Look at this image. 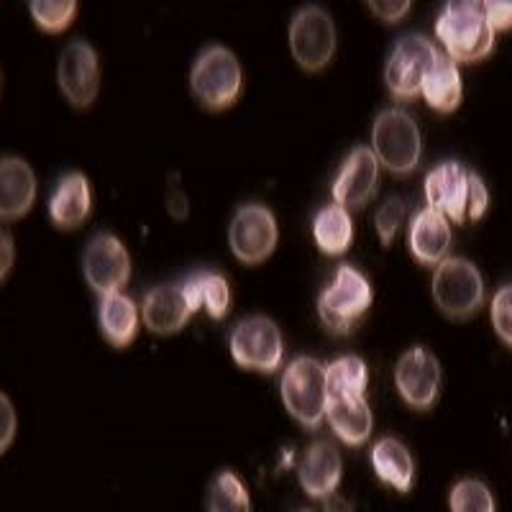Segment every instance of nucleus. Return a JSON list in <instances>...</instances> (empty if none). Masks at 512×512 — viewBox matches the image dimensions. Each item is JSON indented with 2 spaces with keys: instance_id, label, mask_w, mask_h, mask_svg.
<instances>
[{
  "instance_id": "obj_14",
  "label": "nucleus",
  "mask_w": 512,
  "mask_h": 512,
  "mask_svg": "<svg viewBox=\"0 0 512 512\" xmlns=\"http://www.w3.org/2000/svg\"><path fill=\"white\" fill-rule=\"evenodd\" d=\"M443 372L436 354L425 346H413L397 359L395 387L405 405L413 410H431L441 395Z\"/></svg>"
},
{
  "instance_id": "obj_1",
  "label": "nucleus",
  "mask_w": 512,
  "mask_h": 512,
  "mask_svg": "<svg viewBox=\"0 0 512 512\" xmlns=\"http://www.w3.org/2000/svg\"><path fill=\"white\" fill-rule=\"evenodd\" d=\"M423 192L428 208L438 210L448 218V223L456 226L479 221L489 208V190L482 177L456 159L436 164L425 175Z\"/></svg>"
},
{
  "instance_id": "obj_9",
  "label": "nucleus",
  "mask_w": 512,
  "mask_h": 512,
  "mask_svg": "<svg viewBox=\"0 0 512 512\" xmlns=\"http://www.w3.org/2000/svg\"><path fill=\"white\" fill-rule=\"evenodd\" d=\"M287 41H290L292 59L300 70L310 72V75L323 72L333 62L338 47V31L331 13L315 3L303 6L292 16Z\"/></svg>"
},
{
  "instance_id": "obj_29",
  "label": "nucleus",
  "mask_w": 512,
  "mask_h": 512,
  "mask_svg": "<svg viewBox=\"0 0 512 512\" xmlns=\"http://www.w3.org/2000/svg\"><path fill=\"white\" fill-rule=\"evenodd\" d=\"M31 21L44 34H64L75 24L77 0H29Z\"/></svg>"
},
{
  "instance_id": "obj_7",
  "label": "nucleus",
  "mask_w": 512,
  "mask_h": 512,
  "mask_svg": "<svg viewBox=\"0 0 512 512\" xmlns=\"http://www.w3.org/2000/svg\"><path fill=\"white\" fill-rule=\"evenodd\" d=\"M433 303L448 320H469L482 310L484 290L482 272L477 264L461 256H448L438 267H433Z\"/></svg>"
},
{
  "instance_id": "obj_36",
  "label": "nucleus",
  "mask_w": 512,
  "mask_h": 512,
  "mask_svg": "<svg viewBox=\"0 0 512 512\" xmlns=\"http://www.w3.org/2000/svg\"><path fill=\"white\" fill-rule=\"evenodd\" d=\"M13 264H16V241L6 228L0 226V285L8 280Z\"/></svg>"
},
{
  "instance_id": "obj_2",
  "label": "nucleus",
  "mask_w": 512,
  "mask_h": 512,
  "mask_svg": "<svg viewBox=\"0 0 512 512\" xmlns=\"http://www.w3.org/2000/svg\"><path fill=\"white\" fill-rule=\"evenodd\" d=\"M436 36L443 52L456 64H474L495 49L497 31L489 24L482 0H446L436 18Z\"/></svg>"
},
{
  "instance_id": "obj_35",
  "label": "nucleus",
  "mask_w": 512,
  "mask_h": 512,
  "mask_svg": "<svg viewBox=\"0 0 512 512\" xmlns=\"http://www.w3.org/2000/svg\"><path fill=\"white\" fill-rule=\"evenodd\" d=\"M482 8L487 13L489 24L495 31L512 29V0H482Z\"/></svg>"
},
{
  "instance_id": "obj_33",
  "label": "nucleus",
  "mask_w": 512,
  "mask_h": 512,
  "mask_svg": "<svg viewBox=\"0 0 512 512\" xmlns=\"http://www.w3.org/2000/svg\"><path fill=\"white\" fill-rule=\"evenodd\" d=\"M18 431V413L11 397L0 392V456L6 454L8 448L16 441Z\"/></svg>"
},
{
  "instance_id": "obj_26",
  "label": "nucleus",
  "mask_w": 512,
  "mask_h": 512,
  "mask_svg": "<svg viewBox=\"0 0 512 512\" xmlns=\"http://www.w3.org/2000/svg\"><path fill=\"white\" fill-rule=\"evenodd\" d=\"M313 241L326 256H344L354 244V218L344 205L331 203L313 218Z\"/></svg>"
},
{
  "instance_id": "obj_28",
  "label": "nucleus",
  "mask_w": 512,
  "mask_h": 512,
  "mask_svg": "<svg viewBox=\"0 0 512 512\" xmlns=\"http://www.w3.org/2000/svg\"><path fill=\"white\" fill-rule=\"evenodd\" d=\"M208 512H251V497L236 472H221L208 487Z\"/></svg>"
},
{
  "instance_id": "obj_3",
  "label": "nucleus",
  "mask_w": 512,
  "mask_h": 512,
  "mask_svg": "<svg viewBox=\"0 0 512 512\" xmlns=\"http://www.w3.org/2000/svg\"><path fill=\"white\" fill-rule=\"evenodd\" d=\"M374 303V290L367 274L351 264H341L331 282L318 295L320 326L331 336H349L356 331Z\"/></svg>"
},
{
  "instance_id": "obj_13",
  "label": "nucleus",
  "mask_w": 512,
  "mask_h": 512,
  "mask_svg": "<svg viewBox=\"0 0 512 512\" xmlns=\"http://www.w3.org/2000/svg\"><path fill=\"white\" fill-rule=\"evenodd\" d=\"M82 277L98 295L123 292L131 280V256L113 233H95L82 249Z\"/></svg>"
},
{
  "instance_id": "obj_15",
  "label": "nucleus",
  "mask_w": 512,
  "mask_h": 512,
  "mask_svg": "<svg viewBox=\"0 0 512 512\" xmlns=\"http://www.w3.org/2000/svg\"><path fill=\"white\" fill-rule=\"evenodd\" d=\"M379 187V162L369 146H354L331 185L333 203L361 210L372 203Z\"/></svg>"
},
{
  "instance_id": "obj_30",
  "label": "nucleus",
  "mask_w": 512,
  "mask_h": 512,
  "mask_svg": "<svg viewBox=\"0 0 512 512\" xmlns=\"http://www.w3.org/2000/svg\"><path fill=\"white\" fill-rule=\"evenodd\" d=\"M451 512H497L495 495L482 479H459L448 492Z\"/></svg>"
},
{
  "instance_id": "obj_20",
  "label": "nucleus",
  "mask_w": 512,
  "mask_h": 512,
  "mask_svg": "<svg viewBox=\"0 0 512 512\" xmlns=\"http://www.w3.org/2000/svg\"><path fill=\"white\" fill-rule=\"evenodd\" d=\"M192 318L190 303L180 285H159L146 292L141 303V323L157 336H175Z\"/></svg>"
},
{
  "instance_id": "obj_24",
  "label": "nucleus",
  "mask_w": 512,
  "mask_h": 512,
  "mask_svg": "<svg viewBox=\"0 0 512 512\" xmlns=\"http://www.w3.org/2000/svg\"><path fill=\"white\" fill-rule=\"evenodd\" d=\"M182 290H185L192 315L203 310V313H208V318L223 320L231 310V285L221 272L203 269V272L190 274L182 282Z\"/></svg>"
},
{
  "instance_id": "obj_37",
  "label": "nucleus",
  "mask_w": 512,
  "mask_h": 512,
  "mask_svg": "<svg viewBox=\"0 0 512 512\" xmlns=\"http://www.w3.org/2000/svg\"><path fill=\"white\" fill-rule=\"evenodd\" d=\"M326 512H351V505H346V500H341V497L333 492L331 497H326Z\"/></svg>"
},
{
  "instance_id": "obj_27",
  "label": "nucleus",
  "mask_w": 512,
  "mask_h": 512,
  "mask_svg": "<svg viewBox=\"0 0 512 512\" xmlns=\"http://www.w3.org/2000/svg\"><path fill=\"white\" fill-rule=\"evenodd\" d=\"M328 400L336 397H367L369 367L359 356H341L326 367Z\"/></svg>"
},
{
  "instance_id": "obj_18",
  "label": "nucleus",
  "mask_w": 512,
  "mask_h": 512,
  "mask_svg": "<svg viewBox=\"0 0 512 512\" xmlns=\"http://www.w3.org/2000/svg\"><path fill=\"white\" fill-rule=\"evenodd\" d=\"M341 477H344V461L333 441H315L297 464L300 487L313 500H326L333 492H338Z\"/></svg>"
},
{
  "instance_id": "obj_21",
  "label": "nucleus",
  "mask_w": 512,
  "mask_h": 512,
  "mask_svg": "<svg viewBox=\"0 0 512 512\" xmlns=\"http://www.w3.org/2000/svg\"><path fill=\"white\" fill-rule=\"evenodd\" d=\"M98 326L105 344L113 349H126L136 341L141 326V308L126 295V292H111L100 295L98 303Z\"/></svg>"
},
{
  "instance_id": "obj_34",
  "label": "nucleus",
  "mask_w": 512,
  "mask_h": 512,
  "mask_svg": "<svg viewBox=\"0 0 512 512\" xmlns=\"http://www.w3.org/2000/svg\"><path fill=\"white\" fill-rule=\"evenodd\" d=\"M369 11L384 21V24H397L402 18L408 16L413 8V0H367Z\"/></svg>"
},
{
  "instance_id": "obj_31",
  "label": "nucleus",
  "mask_w": 512,
  "mask_h": 512,
  "mask_svg": "<svg viewBox=\"0 0 512 512\" xmlns=\"http://www.w3.org/2000/svg\"><path fill=\"white\" fill-rule=\"evenodd\" d=\"M408 216V205L400 198H387L379 205L377 216H374V228H377V236L382 241V246H392V241L397 239L402 223Z\"/></svg>"
},
{
  "instance_id": "obj_19",
  "label": "nucleus",
  "mask_w": 512,
  "mask_h": 512,
  "mask_svg": "<svg viewBox=\"0 0 512 512\" xmlns=\"http://www.w3.org/2000/svg\"><path fill=\"white\" fill-rule=\"evenodd\" d=\"M451 244H454V236H451L448 218L428 205L420 208L410 221L408 231V246L415 262L423 267H438L451 254Z\"/></svg>"
},
{
  "instance_id": "obj_11",
  "label": "nucleus",
  "mask_w": 512,
  "mask_h": 512,
  "mask_svg": "<svg viewBox=\"0 0 512 512\" xmlns=\"http://www.w3.org/2000/svg\"><path fill=\"white\" fill-rule=\"evenodd\" d=\"M280 244V226L272 210L262 203H246L228 223L231 254L246 267L264 264Z\"/></svg>"
},
{
  "instance_id": "obj_5",
  "label": "nucleus",
  "mask_w": 512,
  "mask_h": 512,
  "mask_svg": "<svg viewBox=\"0 0 512 512\" xmlns=\"http://www.w3.org/2000/svg\"><path fill=\"white\" fill-rule=\"evenodd\" d=\"M379 167L397 177H408L418 169L423 157L420 126L402 108H387L372 123V146Z\"/></svg>"
},
{
  "instance_id": "obj_22",
  "label": "nucleus",
  "mask_w": 512,
  "mask_h": 512,
  "mask_svg": "<svg viewBox=\"0 0 512 512\" xmlns=\"http://www.w3.org/2000/svg\"><path fill=\"white\" fill-rule=\"evenodd\" d=\"M326 420L338 441L346 446H364L372 438L374 418L367 397H336L328 400Z\"/></svg>"
},
{
  "instance_id": "obj_12",
  "label": "nucleus",
  "mask_w": 512,
  "mask_h": 512,
  "mask_svg": "<svg viewBox=\"0 0 512 512\" xmlns=\"http://www.w3.org/2000/svg\"><path fill=\"white\" fill-rule=\"evenodd\" d=\"M57 85L64 100L85 111L98 100L100 93V57L93 44L85 39H72L57 62Z\"/></svg>"
},
{
  "instance_id": "obj_32",
  "label": "nucleus",
  "mask_w": 512,
  "mask_h": 512,
  "mask_svg": "<svg viewBox=\"0 0 512 512\" xmlns=\"http://www.w3.org/2000/svg\"><path fill=\"white\" fill-rule=\"evenodd\" d=\"M489 315H492V326H495L497 336L512 349V285L500 287L495 292Z\"/></svg>"
},
{
  "instance_id": "obj_17",
  "label": "nucleus",
  "mask_w": 512,
  "mask_h": 512,
  "mask_svg": "<svg viewBox=\"0 0 512 512\" xmlns=\"http://www.w3.org/2000/svg\"><path fill=\"white\" fill-rule=\"evenodd\" d=\"M36 172L24 157L3 154L0 157V223H13L29 216L36 203Z\"/></svg>"
},
{
  "instance_id": "obj_10",
  "label": "nucleus",
  "mask_w": 512,
  "mask_h": 512,
  "mask_svg": "<svg viewBox=\"0 0 512 512\" xmlns=\"http://www.w3.org/2000/svg\"><path fill=\"white\" fill-rule=\"evenodd\" d=\"M441 52L428 36L408 34L392 47L390 59L384 64V85L397 103H408L420 95L425 75L431 72Z\"/></svg>"
},
{
  "instance_id": "obj_25",
  "label": "nucleus",
  "mask_w": 512,
  "mask_h": 512,
  "mask_svg": "<svg viewBox=\"0 0 512 512\" xmlns=\"http://www.w3.org/2000/svg\"><path fill=\"white\" fill-rule=\"evenodd\" d=\"M420 95L436 113H443V116L454 113L464 100V80H461L459 64L441 54L431 72L425 75Z\"/></svg>"
},
{
  "instance_id": "obj_4",
  "label": "nucleus",
  "mask_w": 512,
  "mask_h": 512,
  "mask_svg": "<svg viewBox=\"0 0 512 512\" xmlns=\"http://www.w3.org/2000/svg\"><path fill=\"white\" fill-rule=\"evenodd\" d=\"M190 90L205 111L221 113L239 103L244 93V70L228 47H205L192 62Z\"/></svg>"
},
{
  "instance_id": "obj_16",
  "label": "nucleus",
  "mask_w": 512,
  "mask_h": 512,
  "mask_svg": "<svg viewBox=\"0 0 512 512\" xmlns=\"http://www.w3.org/2000/svg\"><path fill=\"white\" fill-rule=\"evenodd\" d=\"M90 210H93V185L88 175L77 169L59 175L47 198L49 223L57 231H77L90 218Z\"/></svg>"
},
{
  "instance_id": "obj_6",
  "label": "nucleus",
  "mask_w": 512,
  "mask_h": 512,
  "mask_svg": "<svg viewBox=\"0 0 512 512\" xmlns=\"http://www.w3.org/2000/svg\"><path fill=\"white\" fill-rule=\"evenodd\" d=\"M280 395L290 418L308 431H315L326 420V367L313 356L292 359L282 372Z\"/></svg>"
},
{
  "instance_id": "obj_38",
  "label": "nucleus",
  "mask_w": 512,
  "mask_h": 512,
  "mask_svg": "<svg viewBox=\"0 0 512 512\" xmlns=\"http://www.w3.org/2000/svg\"><path fill=\"white\" fill-rule=\"evenodd\" d=\"M0 93H3V80H0Z\"/></svg>"
},
{
  "instance_id": "obj_39",
  "label": "nucleus",
  "mask_w": 512,
  "mask_h": 512,
  "mask_svg": "<svg viewBox=\"0 0 512 512\" xmlns=\"http://www.w3.org/2000/svg\"><path fill=\"white\" fill-rule=\"evenodd\" d=\"M303 512H310V510H303Z\"/></svg>"
},
{
  "instance_id": "obj_8",
  "label": "nucleus",
  "mask_w": 512,
  "mask_h": 512,
  "mask_svg": "<svg viewBox=\"0 0 512 512\" xmlns=\"http://www.w3.org/2000/svg\"><path fill=\"white\" fill-rule=\"evenodd\" d=\"M228 351L231 359L249 372L274 374L285 364V338L280 326L267 315L239 320L228 336Z\"/></svg>"
},
{
  "instance_id": "obj_23",
  "label": "nucleus",
  "mask_w": 512,
  "mask_h": 512,
  "mask_svg": "<svg viewBox=\"0 0 512 512\" xmlns=\"http://www.w3.org/2000/svg\"><path fill=\"white\" fill-rule=\"evenodd\" d=\"M372 469L387 487L405 495L415 484V461L408 446L397 438H379L372 448Z\"/></svg>"
}]
</instances>
